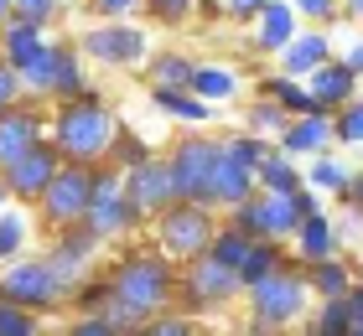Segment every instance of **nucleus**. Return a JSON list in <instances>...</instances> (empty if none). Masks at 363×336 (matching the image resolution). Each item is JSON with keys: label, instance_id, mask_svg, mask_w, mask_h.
<instances>
[{"label": "nucleus", "instance_id": "1", "mask_svg": "<svg viewBox=\"0 0 363 336\" xmlns=\"http://www.w3.org/2000/svg\"><path fill=\"white\" fill-rule=\"evenodd\" d=\"M114 134H120V120L104 109V104H94V98H68L62 104V114L52 120V145H57V156H68V161H104L109 156V145H114Z\"/></svg>", "mask_w": 363, "mask_h": 336}, {"label": "nucleus", "instance_id": "2", "mask_svg": "<svg viewBox=\"0 0 363 336\" xmlns=\"http://www.w3.org/2000/svg\"><path fill=\"white\" fill-rule=\"evenodd\" d=\"M172 290H177V274H172V264L156 259V254L125 259L120 269H114V279H109V295L120 300V306H130L140 321H145V315H156V311H167Z\"/></svg>", "mask_w": 363, "mask_h": 336}, {"label": "nucleus", "instance_id": "3", "mask_svg": "<svg viewBox=\"0 0 363 336\" xmlns=\"http://www.w3.org/2000/svg\"><path fill=\"white\" fill-rule=\"evenodd\" d=\"M317 207L301 187L296 192H255V197H244L239 207H234V223L244 228V233H255V238H291L296 233V223Z\"/></svg>", "mask_w": 363, "mask_h": 336}, {"label": "nucleus", "instance_id": "4", "mask_svg": "<svg viewBox=\"0 0 363 336\" xmlns=\"http://www.w3.org/2000/svg\"><path fill=\"white\" fill-rule=\"evenodd\" d=\"M89 197H94V166L84 161H62L52 181L42 187V212H47V223H84V212H89Z\"/></svg>", "mask_w": 363, "mask_h": 336}, {"label": "nucleus", "instance_id": "5", "mask_svg": "<svg viewBox=\"0 0 363 336\" xmlns=\"http://www.w3.org/2000/svg\"><path fill=\"white\" fill-rule=\"evenodd\" d=\"M244 290H250V306H255V326H265V331L296 321L306 306V279L291 274V269H270L265 279L244 284Z\"/></svg>", "mask_w": 363, "mask_h": 336}, {"label": "nucleus", "instance_id": "6", "mask_svg": "<svg viewBox=\"0 0 363 336\" xmlns=\"http://www.w3.org/2000/svg\"><path fill=\"white\" fill-rule=\"evenodd\" d=\"M68 284L57 279V269L47 259H11V269L0 274V300H16L26 311H52Z\"/></svg>", "mask_w": 363, "mask_h": 336}, {"label": "nucleus", "instance_id": "7", "mask_svg": "<svg viewBox=\"0 0 363 336\" xmlns=\"http://www.w3.org/2000/svg\"><path fill=\"white\" fill-rule=\"evenodd\" d=\"M213 238V217H208V202H172V207H161V248H167L172 259H192L203 254Z\"/></svg>", "mask_w": 363, "mask_h": 336}, {"label": "nucleus", "instance_id": "8", "mask_svg": "<svg viewBox=\"0 0 363 336\" xmlns=\"http://www.w3.org/2000/svg\"><path fill=\"white\" fill-rule=\"evenodd\" d=\"M84 223L99 233V238H120V233H130V223H135V202L125 197V176L94 171V197H89Z\"/></svg>", "mask_w": 363, "mask_h": 336}, {"label": "nucleus", "instance_id": "9", "mask_svg": "<svg viewBox=\"0 0 363 336\" xmlns=\"http://www.w3.org/2000/svg\"><path fill=\"white\" fill-rule=\"evenodd\" d=\"M84 52L104 67H135L145 57V31L114 16V21H99L94 31H84Z\"/></svg>", "mask_w": 363, "mask_h": 336}, {"label": "nucleus", "instance_id": "10", "mask_svg": "<svg viewBox=\"0 0 363 336\" xmlns=\"http://www.w3.org/2000/svg\"><path fill=\"white\" fill-rule=\"evenodd\" d=\"M213 161H218V145L213 140H187L172 150V187L182 202H208V176H213Z\"/></svg>", "mask_w": 363, "mask_h": 336}, {"label": "nucleus", "instance_id": "11", "mask_svg": "<svg viewBox=\"0 0 363 336\" xmlns=\"http://www.w3.org/2000/svg\"><path fill=\"white\" fill-rule=\"evenodd\" d=\"M57 166H62L57 145H52V140H37V145H26L16 161H6V166H0V176H6L11 197H42V187L52 181V171H57Z\"/></svg>", "mask_w": 363, "mask_h": 336}, {"label": "nucleus", "instance_id": "12", "mask_svg": "<svg viewBox=\"0 0 363 336\" xmlns=\"http://www.w3.org/2000/svg\"><path fill=\"white\" fill-rule=\"evenodd\" d=\"M234 290H244V284H239V274L228 264H218L208 248H203V254H192V269H187V279H182L187 306H197V311H203V306H223Z\"/></svg>", "mask_w": 363, "mask_h": 336}, {"label": "nucleus", "instance_id": "13", "mask_svg": "<svg viewBox=\"0 0 363 336\" xmlns=\"http://www.w3.org/2000/svg\"><path fill=\"white\" fill-rule=\"evenodd\" d=\"M125 197L135 202V212H161L177 202V187H172V166L167 161H135L125 166Z\"/></svg>", "mask_w": 363, "mask_h": 336}, {"label": "nucleus", "instance_id": "14", "mask_svg": "<svg viewBox=\"0 0 363 336\" xmlns=\"http://www.w3.org/2000/svg\"><path fill=\"white\" fill-rule=\"evenodd\" d=\"M99 243H104V238H99V233H94L89 223H62V238L52 243L47 264L57 269V279H62V284H73L78 274H84V264L99 254Z\"/></svg>", "mask_w": 363, "mask_h": 336}, {"label": "nucleus", "instance_id": "15", "mask_svg": "<svg viewBox=\"0 0 363 336\" xmlns=\"http://www.w3.org/2000/svg\"><path fill=\"white\" fill-rule=\"evenodd\" d=\"M259 181H255V166H244L239 156H228L218 145V161H213V176H208V202H223V207H239L244 197H255Z\"/></svg>", "mask_w": 363, "mask_h": 336}, {"label": "nucleus", "instance_id": "16", "mask_svg": "<svg viewBox=\"0 0 363 336\" xmlns=\"http://www.w3.org/2000/svg\"><path fill=\"white\" fill-rule=\"evenodd\" d=\"M353 88H358V73H353L348 62H333V57H327V62H317V67L306 73V93H311V104H317V109L348 104Z\"/></svg>", "mask_w": 363, "mask_h": 336}, {"label": "nucleus", "instance_id": "17", "mask_svg": "<svg viewBox=\"0 0 363 336\" xmlns=\"http://www.w3.org/2000/svg\"><path fill=\"white\" fill-rule=\"evenodd\" d=\"M37 140H47V124H42L37 109H21V104L0 109V166L16 161L26 145H37Z\"/></svg>", "mask_w": 363, "mask_h": 336}, {"label": "nucleus", "instance_id": "18", "mask_svg": "<svg viewBox=\"0 0 363 336\" xmlns=\"http://www.w3.org/2000/svg\"><path fill=\"white\" fill-rule=\"evenodd\" d=\"M42 47H47V37H42V26L37 21H26V16H6L0 21V57H6L16 73H21L26 62H37L42 57Z\"/></svg>", "mask_w": 363, "mask_h": 336}, {"label": "nucleus", "instance_id": "19", "mask_svg": "<svg viewBox=\"0 0 363 336\" xmlns=\"http://www.w3.org/2000/svg\"><path fill=\"white\" fill-rule=\"evenodd\" d=\"M327 145H333V120H327V109L296 114V120L280 129V150H286V156H317Z\"/></svg>", "mask_w": 363, "mask_h": 336}, {"label": "nucleus", "instance_id": "20", "mask_svg": "<svg viewBox=\"0 0 363 336\" xmlns=\"http://www.w3.org/2000/svg\"><path fill=\"white\" fill-rule=\"evenodd\" d=\"M291 238H296V254H301L306 264H317V259H333L337 254V228L333 223H327V217L317 212V207H311L306 217H301V223H296V233H291Z\"/></svg>", "mask_w": 363, "mask_h": 336}, {"label": "nucleus", "instance_id": "21", "mask_svg": "<svg viewBox=\"0 0 363 336\" xmlns=\"http://www.w3.org/2000/svg\"><path fill=\"white\" fill-rule=\"evenodd\" d=\"M333 57V47H327L322 31H296V37L280 47V67H286V78H306L317 62Z\"/></svg>", "mask_w": 363, "mask_h": 336}, {"label": "nucleus", "instance_id": "22", "mask_svg": "<svg viewBox=\"0 0 363 336\" xmlns=\"http://www.w3.org/2000/svg\"><path fill=\"white\" fill-rule=\"evenodd\" d=\"M296 37V11L286 0H265V6L255 11V42L265 47V52H280Z\"/></svg>", "mask_w": 363, "mask_h": 336}, {"label": "nucleus", "instance_id": "23", "mask_svg": "<svg viewBox=\"0 0 363 336\" xmlns=\"http://www.w3.org/2000/svg\"><path fill=\"white\" fill-rule=\"evenodd\" d=\"M187 88L203 98V104H218V98H234V93H239V73H234V67L208 62V67H192V83H187Z\"/></svg>", "mask_w": 363, "mask_h": 336}, {"label": "nucleus", "instance_id": "24", "mask_svg": "<svg viewBox=\"0 0 363 336\" xmlns=\"http://www.w3.org/2000/svg\"><path fill=\"white\" fill-rule=\"evenodd\" d=\"M47 93H57V98H78L84 93V62H78L73 47L52 42V83H47Z\"/></svg>", "mask_w": 363, "mask_h": 336}, {"label": "nucleus", "instance_id": "25", "mask_svg": "<svg viewBox=\"0 0 363 336\" xmlns=\"http://www.w3.org/2000/svg\"><path fill=\"white\" fill-rule=\"evenodd\" d=\"M151 104H156L161 114H172V120H192V124L208 120V104H203L192 88H151Z\"/></svg>", "mask_w": 363, "mask_h": 336}, {"label": "nucleus", "instance_id": "26", "mask_svg": "<svg viewBox=\"0 0 363 336\" xmlns=\"http://www.w3.org/2000/svg\"><path fill=\"white\" fill-rule=\"evenodd\" d=\"M250 243H255V233H244L239 223H228V228H213V238H208V254L228 264V269H239L244 254H250Z\"/></svg>", "mask_w": 363, "mask_h": 336}, {"label": "nucleus", "instance_id": "27", "mask_svg": "<svg viewBox=\"0 0 363 336\" xmlns=\"http://www.w3.org/2000/svg\"><path fill=\"white\" fill-rule=\"evenodd\" d=\"M255 181L265 192H296V187H301V171H296V161L286 156V150H280V156L270 150V156L255 166Z\"/></svg>", "mask_w": 363, "mask_h": 336}, {"label": "nucleus", "instance_id": "28", "mask_svg": "<svg viewBox=\"0 0 363 336\" xmlns=\"http://www.w3.org/2000/svg\"><path fill=\"white\" fill-rule=\"evenodd\" d=\"M270 269H280V248H275V238H255L250 254H244V264L234 269V274H239V284H255V279H265Z\"/></svg>", "mask_w": 363, "mask_h": 336}, {"label": "nucleus", "instance_id": "29", "mask_svg": "<svg viewBox=\"0 0 363 336\" xmlns=\"http://www.w3.org/2000/svg\"><path fill=\"white\" fill-rule=\"evenodd\" d=\"M151 83H156V88H187V83H192V57H182V52L151 57Z\"/></svg>", "mask_w": 363, "mask_h": 336}, {"label": "nucleus", "instance_id": "30", "mask_svg": "<svg viewBox=\"0 0 363 336\" xmlns=\"http://www.w3.org/2000/svg\"><path fill=\"white\" fill-rule=\"evenodd\" d=\"M311 279H317V295H322V300H327V295H348V290H353V274H348V264H337V254L311 264Z\"/></svg>", "mask_w": 363, "mask_h": 336}, {"label": "nucleus", "instance_id": "31", "mask_svg": "<svg viewBox=\"0 0 363 336\" xmlns=\"http://www.w3.org/2000/svg\"><path fill=\"white\" fill-rule=\"evenodd\" d=\"M21 254H26V217L6 207V212H0V259L11 264V259H21Z\"/></svg>", "mask_w": 363, "mask_h": 336}, {"label": "nucleus", "instance_id": "32", "mask_svg": "<svg viewBox=\"0 0 363 336\" xmlns=\"http://www.w3.org/2000/svg\"><path fill=\"white\" fill-rule=\"evenodd\" d=\"M270 98L286 114H311V109H317V104H311V93H306V83H296V78H275L270 83Z\"/></svg>", "mask_w": 363, "mask_h": 336}, {"label": "nucleus", "instance_id": "33", "mask_svg": "<svg viewBox=\"0 0 363 336\" xmlns=\"http://www.w3.org/2000/svg\"><path fill=\"white\" fill-rule=\"evenodd\" d=\"M306 187H317V192H342V187H348V171H342L333 156H322V150H317V161H311V171H306Z\"/></svg>", "mask_w": 363, "mask_h": 336}, {"label": "nucleus", "instance_id": "34", "mask_svg": "<svg viewBox=\"0 0 363 336\" xmlns=\"http://www.w3.org/2000/svg\"><path fill=\"white\" fill-rule=\"evenodd\" d=\"M0 336H37V311L16 306V300H0Z\"/></svg>", "mask_w": 363, "mask_h": 336}, {"label": "nucleus", "instance_id": "35", "mask_svg": "<svg viewBox=\"0 0 363 336\" xmlns=\"http://www.w3.org/2000/svg\"><path fill=\"white\" fill-rule=\"evenodd\" d=\"M342 114L333 120V140H342V145H363V104L358 98H348V104H337Z\"/></svg>", "mask_w": 363, "mask_h": 336}, {"label": "nucleus", "instance_id": "36", "mask_svg": "<svg viewBox=\"0 0 363 336\" xmlns=\"http://www.w3.org/2000/svg\"><path fill=\"white\" fill-rule=\"evenodd\" d=\"M286 124H291V114L280 109L275 98H265V104H255V109H250V134H280Z\"/></svg>", "mask_w": 363, "mask_h": 336}, {"label": "nucleus", "instance_id": "37", "mask_svg": "<svg viewBox=\"0 0 363 336\" xmlns=\"http://www.w3.org/2000/svg\"><path fill=\"white\" fill-rule=\"evenodd\" d=\"M317 331L322 336H348V295H327V306L317 315Z\"/></svg>", "mask_w": 363, "mask_h": 336}, {"label": "nucleus", "instance_id": "38", "mask_svg": "<svg viewBox=\"0 0 363 336\" xmlns=\"http://www.w3.org/2000/svg\"><path fill=\"white\" fill-rule=\"evenodd\" d=\"M223 150H228V156H239L244 166H259V161H265V156H270V145H265V134H234V140H228Z\"/></svg>", "mask_w": 363, "mask_h": 336}, {"label": "nucleus", "instance_id": "39", "mask_svg": "<svg viewBox=\"0 0 363 336\" xmlns=\"http://www.w3.org/2000/svg\"><path fill=\"white\" fill-rule=\"evenodd\" d=\"M11 11L26 16V21H37V26H47L57 16V0H11Z\"/></svg>", "mask_w": 363, "mask_h": 336}, {"label": "nucleus", "instance_id": "40", "mask_svg": "<svg viewBox=\"0 0 363 336\" xmlns=\"http://www.w3.org/2000/svg\"><path fill=\"white\" fill-rule=\"evenodd\" d=\"M16 98H21V73H16V67L0 57V109H11Z\"/></svg>", "mask_w": 363, "mask_h": 336}, {"label": "nucleus", "instance_id": "41", "mask_svg": "<svg viewBox=\"0 0 363 336\" xmlns=\"http://www.w3.org/2000/svg\"><path fill=\"white\" fill-rule=\"evenodd\" d=\"M145 11L156 16V21H182V16L192 11V0H140Z\"/></svg>", "mask_w": 363, "mask_h": 336}, {"label": "nucleus", "instance_id": "42", "mask_svg": "<svg viewBox=\"0 0 363 336\" xmlns=\"http://www.w3.org/2000/svg\"><path fill=\"white\" fill-rule=\"evenodd\" d=\"M348 336H363V284L348 290Z\"/></svg>", "mask_w": 363, "mask_h": 336}, {"label": "nucleus", "instance_id": "43", "mask_svg": "<svg viewBox=\"0 0 363 336\" xmlns=\"http://www.w3.org/2000/svg\"><path fill=\"white\" fill-rule=\"evenodd\" d=\"M291 11H301V16H311V21H327V16L337 11V0H291Z\"/></svg>", "mask_w": 363, "mask_h": 336}, {"label": "nucleus", "instance_id": "44", "mask_svg": "<svg viewBox=\"0 0 363 336\" xmlns=\"http://www.w3.org/2000/svg\"><path fill=\"white\" fill-rule=\"evenodd\" d=\"M140 0H94V11H99V21H114V16H130Z\"/></svg>", "mask_w": 363, "mask_h": 336}, {"label": "nucleus", "instance_id": "45", "mask_svg": "<svg viewBox=\"0 0 363 336\" xmlns=\"http://www.w3.org/2000/svg\"><path fill=\"white\" fill-rule=\"evenodd\" d=\"M151 336H192L187 321H151Z\"/></svg>", "mask_w": 363, "mask_h": 336}, {"label": "nucleus", "instance_id": "46", "mask_svg": "<svg viewBox=\"0 0 363 336\" xmlns=\"http://www.w3.org/2000/svg\"><path fill=\"white\" fill-rule=\"evenodd\" d=\"M259 6H265V0H228V11H234V16H255Z\"/></svg>", "mask_w": 363, "mask_h": 336}, {"label": "nucleus", "instance_id": "47", "mask_svg": "<svg viewBox=\"0 0 363 336\" xmlns=\"http://www.w3.org/2000/svg\"><path fill=\"white\" fill-rule=\"evenodd\" d=\"M348 192H353V197H348V202H353V207H363V171H358V176L348 181Z\"/></svg>", "mask_w": 363, "mask_h": 336}, {"label": "nucleus", "instance_id": "48", "mask_svg": "<svg viewBox=\"0 0 363 336\" xmlns=\"http://www.w3.org/2000/svg\"><path fill=\"white\" fill-rule=\"evenodd\" d=\"M348 67H353V73L363 78V42H358V47H353V52H348Z\"/></svg>", "mask_w": 363, "mask_h": 336}, {"label": "nucleus", "instance_id": "49", "mask_svg": "<svg viewBox=\"0 0 363 336\" xmlns=\"http://www.w3.org/2000/svg\"><path fill=\"white\" fill-rule=\"evenodd\" d=\"M6 202H11V187H6V176H0V212H6Z\"/></svg>", "mask_w": 363, "mask_h": 336}, {"label": "nucleus", "instance_id": "50", "mask_svg": "<svg viewBox=\"0 0 363 336\" xmlns=\"http://www.w3.org/2000/svg\"><path fill=\"white\" fill-rule=\"evenodd\" d=\"M348 11H353V16H363V0H348Z\"/></svg>", "mask_w": 363, "mask_h": 336}, {"label": "nucleus", "instance_id": "51", "mask_svg": "<svg viewBox=\"0 0 363 336\" xmlns=\"http://www.w3.org/2000/svg\"><path fill=\"white\" fill-rule=\"evenodd\" d=\"M6 16H11V0H0V21H6Z\"/></svg>", "mask_w": 363, "mask_h": 336}]
</instances>
